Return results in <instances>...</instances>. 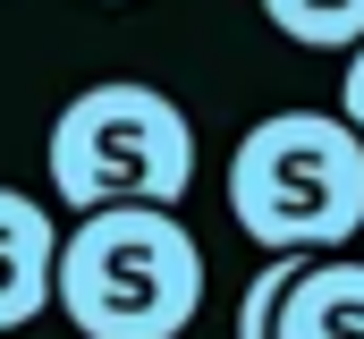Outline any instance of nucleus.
Returning a JSON list of instances; mask_svg holds the SVG:
<instances>
[{
    "label": "nucleus",
    "mask_w": 364,
    "mask_h": 339,
    "mask_svg": "<svg viewBox=\"0 0 364 339\" xmlns=\"http://www.w3.org/2000/svg\"><path fill=\"white\" fill-rule=\"evenodd\" d=\"M51 314L85 339H178L203 314V238L170 204L77 212L51 254Z\"/></svg>",
    "instance_id": "obj_1"
},
{
    "label": "nucleus",
    "mask_w": 364,
    "mask_h": 339,
    "mask_svg": "<svg viewBox=\"0 0 364 339\" xmlns=\"http://www.w3.org/2000/svg\"><path fill=\"white\" fill-rule=\"evenodd\" d=\"M229 221L263 254H348L364 229V145L339 110H272L229 153Z\"/></svg>",
    "instance_id": "obj_2"
},
{
    "label": "nucleus",
    "mask_w": 364,
    "mask_h": 339,
    "mask_svg": "<svg viewBox=\"0 0 364 339\" xmlns=\"http://www.w3.org/2000/svg\"><path fill=\"white\" fill-rule=\"evenodd\" d=\"M51 195L68 212H110V204H178L195 187V127L161 85L110 77L68 93V110L51 119Z\"/></svg>",
    "instance_id": "obj_3"
},
{
    "label": "nucleus",
    "mask_w": 364,
    "mask_h": 339,
    "mask_svg": "<svg viewBox=\"0 0 364 339\" xmlns=\"http://www.w3.org/2000/svg\"><path fill=\"white\" fill-rule=\"evenodd\" d=\"M51 254H60L51 204H34L26 187H0V331H26L51 314Z\"/></svg>",
    "instance_id": "obj_4"
},
{
    "label": "nucleus",
    "mask_w": 364,
    "mask_h": 339,
    "mask_svg": "<svg viewBox=\"0 0 364 339\" xmlns=\"http://www.w3.org/2000/svg\"><path fill=\"white\" fill-rule=\"evenodd\" d=\"M272 339H364V263L356 254H305L279 288Z\"/></svg>",
    "instance_id": "obj_5"
},
{
    "label": "nucleus",
    "mask_w": 364,
    "mask_h": 339,
    "mask_svg": "<svg viewBox=\"0 0 364 339\" xmlns=\"http://www.w3.org/2000/svg\"><path fill=\"white\" fill-rule=\"evenodd\" d=\"M272 34L305 43V51H356L364 43V0H263Z\"/></svg>",
    "instance_id": "obj_6"
},
{
    "label": "nucleus",
    "mask_w": 364,
    "mask_h": 339,
    "mask_svg": "<svg viewBox=\"0 0 364 339\" xmlns=\"http://www.w3.org/2000/svg\"><path fill=\"white\" fill-rule=\"evenodd\" d=\"M296 263H305V254H263V271H255V280H246V297H237V339H272L279 288L296 280Z\"/></svg>",
    "instance_id": "obj_7"
},
{
    "label": "nucleus",
    "mask_w": 364,
    "mask_h": 339,
    "mask_svg": "<svg viewBox=\"0 0 364 339\" xmlns=\"http://www.w3.org/2000/svg\"><path fill=\"white\" fill-rule=\"evenodd\" d=\"M339 119L356 127V145H364V43L348 51V68H339Z\"/></svg>",
    "instance_id": "obj_8"
}]
</instances>
